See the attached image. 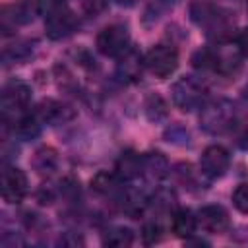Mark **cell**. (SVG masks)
<instances>
[{"label": "cell", "mask_w": 248, "mask_h": 248, "mask_svg": "<svg viewBox=\"0 0 248 248\" xmlns=\"http://www.w3.org/2000/svg\"><path fill=\"white\" fill-rule=\"evenodd\" d=\"M120 4H132V2H136V0H118Z\"/></svg>", "instance_id": "cell-23"}, {"label": "cell", "mask_w": 248, "mask_h": 248, "mask_svg": "<svg viewBox=\"0 0 248 248\" xmlns=\"http://www.w3.org/2000/svg\"><path fill=\"white\" fill-rule=\"evenodd\" d=\"M116 186H118V174H114V172L101 170L91 178V188L97 194H110L116 190Z\"/></svg>", "instance_id": "cell-17"}, {"label": "cell", "mask_w": 248, "mask_h": 248, "mask_svg": "<svg viewBox=\"0 0 248 248\" xmlns=\"http://www.w3.org/2000/svg\"><path fill=\"white\" fill-rule=\"evenodd\" d=\"M17 132L21 134V136H25V138H29V136H35L37 132H39V116L37 114H29V116H23L19 122H17Z\"/></svg>", "instance_id": "cell-20"}, {"label": "cell", "mask_w": 248, "mask_h": 248, "mask_svg": "<svg viewBox=\"0 0 248 248\" xmlns=\"http://www.w3.org/2000/svg\"><path fill=\"white\" fill-rule=\"evenodd\" d=\"M145 68L159 79H165L174 74L178 68V52L170 45H157L145 54Z\"/></svg>", "instance_id": "cell-4"}, {"label": "cell", "mask_w": 248, "mask_h": 248, "mask_svg": "<svg viewBox=\"0 0 248 248\" xmlns=\"http://www.w3.org/2000/svg\"><path fill=\"white\" fill-rule=\"evenodd\" d=\"M143 157H145V170L147 172H151L157 178L167 174L169 165H167V159L161 153H149V155H143Z\"/></svg>", "instance_id": "cell-18"}, {"label": "cell", "mask_w": 248, "mask_h": 248, "mask_svg": "<svg viewBox=\"0 0 248 248\" xmlns=\"http://www.w3.org/2000/svg\"><path fill=\"white\" fill-rule=\"evenodd\" d=\"M78 17L72 10H68L62 4H54L48 8L46 17H45V33L52 41H60L70 37L78 29Z\"/></svg>", "instance_id": "cell-2"}, {"label": "cell", "mask_w": 248, "mask_h": 248, "mask_svg": "<svg viewBox=\"0 0 248 248\" xmlns=\"http://www.w3.org/2000/svg\"><path fill=\"white\" fill-rule=\"evenodd\" d=\"M130 46V33L124 25L120 23H110L107 27H103L97 35V50L103 56H110V58H118L122 56Z\"/></svg>", "instance_id": "cell-3"}, {"label": "cell", "mask_w": 248, "mask_h": 248, "mask_svg": "<svg viewBox=\"0 0 248 248\" xmlns=\"http://www.w3.org/2000/svg\"><path fill=\"white\" fill-rule=\"evenodd\" d=\"M163 231H161V227L157 225V223H147L145 227H143V232H141V236H143V240L147 242V244H155V242H159L161 240V234Z\"/></svg>", "instance_id": "cell-21"}, {"label": "cell", "mask_w": 248, "mask_h": 248, "mask_svg": "<svg viewBox=\"0 0 248 248\" xmlns=\"http://www.w3.org/2000/svg\"><path fill=\"white\" fill-rule=\"evenodd\" d=\"M37 116L45 122H50V124H58V122H64V120H70L74 116L72 108L64 103H58V101H52V99H46L39 105L37 108Z\"/></svg>", "instance_id": "cell-12"}, {"label": "cell", "mask_w": 248, "mask_h": 248, "mask_svg": "<svg viewBox=\"0 0 248 248\" xmlns=\"http://www.w3.org/2000/svg\"><path fill=\"white\" fill-rule=\"evenodd\" d=\"M202 99H203V85L190 76L180 78L172 85V101L180 110L198 108L202 105Z\"/></svg>", "instance_id": "cell-5"}, {"label": "cell", "mask_w": 248, "mask_h": 248, "mask_svg": "<svg viewBox=\"0 0 248 248\" xmlns=\"http://www.w3.org/2000/svg\"><path fill=\"white\" fill-rule=\"evenodd\" d=\"M246 8H248V0H246Z\"/></svg>", "instance_id": "cell-24"}, {"label": "cell", "mask_w": 248, "mask_h": 248, "mask_svg": "<svg viewBox=\"0 0 248 248\" xmlns=\"http://www.w3.org/2000/svg\"><path fill=\"white\" fill-rule=\"evenodd\" d=\"M31 89L23 81H10L2 89V112L4 116L21 112L29 107Z\"/></svg>", "instance_id": "cell-6"}, {"label": "cell", "mask_w": 248, "mask_h": 248, "mask_svg": "<svg viewBox=\"0 0 248 248\" xmlns=\"http://www.w3.org/2000/svg\"><path fill=\"white\" fill-rule=\"evenodd\" d=\"M198 227V215H194L190 209H178L172 213L170 229L178 238H188L196 232Z\"/></svg>", "instance_id": "cell-14"}, {"label": "cell", "mask_w": 248, "mask_h": 248, "mask_svg": "<svg viewBox=\"0 0 248 248\" xmlns=\"http://www.w3.org/2000/svg\"><path fill=\"white\" fill-rule=\"evenodd\" d=\"M211 52H213V70L231 76L240 68L242 52L238 50L236 45H219L217 48H211Z\"/></svg>", "instance_id": "cell-10"}, {"label": "cell", "mask_w": 248, "mask_h": 248, "mask_svg": "<svg viewBox=\"0 0 248 248\" xmlns=\"http://www.w3.org/2000/svg\"><path fill=\"white\" fill-rule=\"evenodd\" d=\"M234 45L238 46V50L242 52V56H248V27H246V29H242V31L236 35Z\"/></svg>", "instance_id": "cell-22"}, {"label": "cell", "mask_w": 248, "mask_h": 248, "mask_svg": "<svg viewBox=\"0 0 248 248\" xmlns=\"http://www.w3.org/2000/svg\"><path fill=\"white\" fill-rule=\"evenodd\" d=\"M27 176L21 169L10 167L2 172V198L8 203H19L27 194Z\"/></svg>", "instance_id": "cell-8"}, {"label": "cell", "mask_w": 248, "mask_h": 248, "mask_svg": "<svg viewBox=\"0 0 248 248\" xmlns=\"http://www.w3.org/2000/svg\"><path fill=\"white\" fill-rule=\"evenodd\" d=\"M198 225L213 234H221L229 229L231 219L223 205H203L198 211Z\"/></svg>", "instance_id": "cell-9"}, {"label": "cell", "mask_w": 248, "mask_h": 248, "mask_svg": "<svg viewBox=\"0 0 248 248\" xmlns=\"http://www.w3.org/2000/svg\"><path fill=\"white\" fill-rule=\"evenodd\" d=\"M145 60L141 58V54L134 48H128L122 56H118L116 62V74L124 79V81H138L141 78Z\"/></svg>", "instance_id": "cell-11"}, {"label": "cell", "mask_w": 248, "mask_h": 248, "mask_svg": "<svg viewBox=\"0 0 248 248\" xmlns=\"http://www.w3.org/2000/svg\"><path fill=\"white\" fill-rule=\"evenodd\" d=\"M31 167H33L37 172H41V174H50V172L56 170V167H58V153H56L52 147L43 145V147H39V149L33 153V157H31Z\"/></svg>", "instance_id": "cell-15"}, {"label": "cell", "mask_w": 248, "mask_h": 248, "mask_svg": "<svg viewBox=\"0 0 248 248\" xmlns=\"http://www.w3.org/2000/svg\"><path fill=\"white\" fill-rule=\"evenodd\" d=\"M231 155L223 145H209L200 157V170L209 178H219L227 172Z\"/></svg>", "instance_id": "cell-7"}, {"label": "cell", "mask_w": 248, "mask_h": 248, "mask_svg": "<svg viewBox=\"0 0 248 248\" xmlns=\"http://www.w3.org/2000/svg\"><path fill=\"white\" fill-rule=\"evenodd\" d=\"M232 203L240 213H248V182H242L232 192Z\"/></svg>", "instance_id": "cell-19"}, {"label": "cell", "mask_w": 248, "mask_h": 248, "mask_svg": "<svg viewBox=\"0 0 248 248\" xmlns=\"http://www.w3.org/2000/svg\"><path fill=\"white\" fill-rule=\"evenodd\" d=\"M132 242H134V232L126 227H114L103 238V244L114 246V248H124V246H130Z\"/></svg>", "instance_id": "cell-16"}, {"label": "cell", "mask_w": 248, "mask_h": 248, "mask_svg": "<svg viewBox=\"0 0 248 248\" xmlns=\"http://www.w3.org/2000/svg\"><path fill=\"white\" fill-rule=\"evenodd\" d=\"M145 170V157L138 153H124L116 163V174L124 180H134Z\"/></svg>", "instance_id": "cell-13"}, {"label": "cell", "mask_w": 248, "mask_h": 248, "mask_svg": "<svg viewBox=\"0 0 248 248\" xmlns=\"http://www.w3.org/2000/svg\"><path fill=\"white\" fill-rule=\"evenodd\" d=\"M202 128L209 134H223L227 132L232 122H234V108L232 103H229L227 99H217L207 103L202 108V116H200Z\"/></svg>", "instance_id": "cell-1"}]
</instances>
